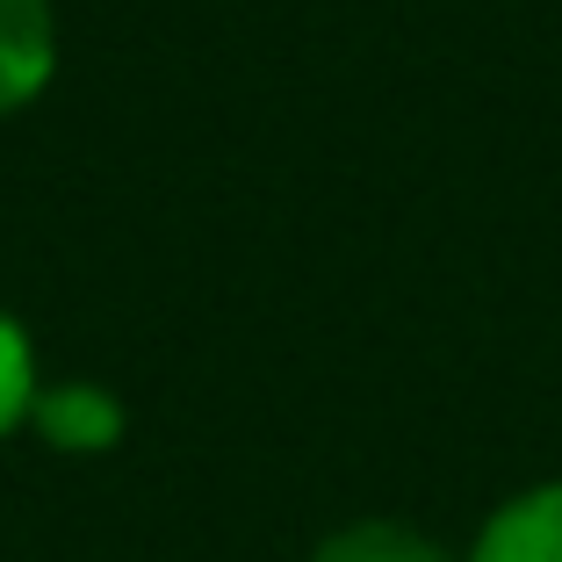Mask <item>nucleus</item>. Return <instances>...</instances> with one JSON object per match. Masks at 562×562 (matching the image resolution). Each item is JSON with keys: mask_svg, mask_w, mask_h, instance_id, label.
<instances>
[{"mask_svg": "<svg viewBox=\"0 0 562 562\" xmlns=\"http://www.w3.org/2000/svg\"><path fill=\"white\" fill-rule=\"evenodd\" d=\"M30 432L58 454H109L123 440V397L101 382H44L30 404Z\"/></svg>", "mask_w": 562, "mask_h": 562, "instance_id": "f257e3e1", "label": "nucleus"}, {"mask_svg": "<svg viewBox=\"0 0 562 562\" xmlns=\"http://www.w3.org/2000/svg\"><path fill=\"white\" fill-rule=\"evenodd\" d=\"M58 72V22L50 0H0V116L30 109Z\"/></svg>", "mask_w": 562, "mask_h": 562, "instance_id": "f03ea898", "label": "nucleus"}, {"mask_svg": "<svg viewBox=\"0 0 562 562\" xmlns=\"http://www.w3.org/2000/svg\"><path fill=\"white\" fill-rule=\"evenodd\" d=\"M469 562H562V483H533V491L505 497L483 519Z\"/></svg>", "mask_w": 562, "mask_h": 562, "instance_id": "7ed1b4c3", "label": "nucleus"}, {"mask_svg": "<svg viewBox=\"0 0 562 562\" xmlns=\"http://www.w3.org/2000/svg\"><path fill=\"white\" fill-rule=\"evenodd\" d=\"M311 562H454V555L426 541L418 527H397V519H353V527L325 533Z\"/></svg>", "mask_w": 562, "mask_h": 562, "instance_id": "20e7f679", "label": "nucleus"}, {"mask_svg": "<svg viewBox=\"0 0 562 562\" xmlns=\"http://www.w3.org/2000/svg\"><path fill=\"white\" fill-rule=\"evenodd\" d=\"M36 390H44V375H36V347H30V331H22L15 317H0V432L30 426Z\"/></svg>", "mask_w": 562, "mask_h": 562, "instance_id": "39448f33", "label": "nucleus"}]
</instances>
